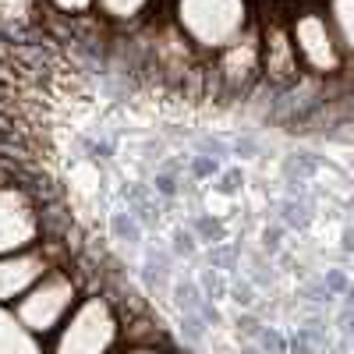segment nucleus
Returning <instances> with one entry per match:
<instances>
[{"instance_id": "ddd939ff", "label": "nucleus", "mask_w": 354, "mask_h": 354, "mask_svg": "<svg viewBox=\"0 0 354 354\" xmlns=\"http://www.w3.org/2000/svg\"><path fill=\"white\" fill-rule=\"evenodd\" d=\"M117 354H174L167 347H156V344H124Z\"/></svg>"}, {"instance_id": "f8f14e48", "label": "nucleus", "mask_w": 354, "mask_h": 354, "mask_svg": "<svg viewBox=\"0 0 354 354\" xmlns=\"http://www.w3.org/2000/svg\"><path fill=\"white\" fill-rule=\"evenodd\" d=\"M50 11L64 15V18H85L96 11V0H46Z\"/></svg>"}, {"instance_id": "423d86ee", "label": "nucleus", "mask_w": 354, "mask_h": 354, "mask_svg": "<svg viewBox=\"0 0 354 354\" xmlns=\"http://www.w3.org/2000/svg\"><path fill=\"white\" fill-rule=\"evenodd\" d=\"M43 241V205L18 181L0 185V259Z\"/></svg>"}, {"instance_id": "7ed1b4c3", "label": "nucleus", "mask_w": 354, "mask_h": 354, "mask_svg": "<svg viewBox=\"0 0 354 354\" xmlns=\"http://www.w3.org/2000/svg\"><path fill=\"white\" fill-rule=\"evenodd\" d=\"M85 298V287H82V277L75 273V266L64 262L57 266L53 273H46L32 290L25 294L18 305H11V319L21 333H28L32 340L46 344L57 330L64 326V319L75 312V305Z\"/></svg>"}, {"instance_id": "f03ea898", "label": "nucleus", "mask_w": 354, "mask_h": 354, "mask_svg": "<svg viewBox=\"0 0 354 354\" xmlns=\"http://www.w3.org/2000/svg\"><path fill=\"white\" fill-rule=\"evenodd\" d=\"M128 344V322L117 301L103 290H85V298L64 319L43 351L46 354H117Z\"/></svg>"}, {"instance_id": "4468645a", "label": "nucleus", "mask_w": 354, "mask_h": 354, "mask_svg": "<svg viewBox=\"0 0 354 354\" xmlns=\"http://www.w3.org/2000/svg\"><path fill=\"white\" fill-rule=\"evenodd\" d=\"M8 181H15V177L8 174V167H4V163H0V185H8Z\"/></svg>"}, {"instance_id": "20e7f679", "label": "nucleus", "mask_w": 354, "mask_h": 354, "mask_svg": "<svg viewBox=\"0 0 354 354\" xmlns=\"http://www.w3.org/2000/svg\"><path fill=\"white\" fill-rule=\"evenodd\" d=\"M287 28H290V43H294V53H298V64L308 78L326 82V78H340L351 68L322 0H298V4H290Z\"/></svg>"}, {"instance_id": "1a4fd4ad", "label": "nucleus", "mask_w": 354, "mask_h": 354, "mask_svg": "<svg viewBox=\"0 0 354 354\" xmlns=\"http://www.w3.org/2000/svg\"><path fill=\"white\" fill-rule=\"evenodd\" d=\"M153 8L156 0H96L93 15H100L106 25H117V28H135L153 15Z\"/></svg>"}, {"instance_id": "39448f33", "label": "nucleus", "mask_w": 354, "mask_h": 354, "mask_svg": "<svg viewBox=\"0 0 354 354\" xmlns=\"http://www.w3.org/2000/svg\"><path fill=\"white\" fill-rule=\"evenodd\" d=\"M64 262H71V252L64 248V241H53V238H43L39 245L25 252L4 255L0 259V308L18 305L46 273H53Z\"/></svg>"}, {"instance_id": "0eeeda50", "label": "nucleus", "mask_w": 354, "mask_h": 354, "mask_svg": "<svg viewBox=\"0 0 354 354\" xmlns=\"http://www.w3.org/2000/svg\"><path fill=\"white\" fill-rule=\"evenodd\" d=\"M259 53H262V78L270 85L287 88V85L305 78V71L298 64V53H294V43H290L287 8L259 11Z\"/></svg>"}, {"instance_id": "6e6552de", "label": "nucleus", "mask_w": 354, "mask_h": 354, "mask_svg": "<svg viewBox=\"0 0 354 354\" xmlns=\"http://www.w3.org/2000/svg\"><path fill=\"white\" fill-rule=\"evenodd\" d=\"M213 78L227 88V93H248V88L262 78V53H259V25L248 36H241L234 46H227L220 57L209 61Z\"/></svg>"}, {"instance_id": "9d476101", "label": "nucleus", "mask_w": 354, "mask_h": 354, "mask_svg": "<svg viewBox=\"0 0 354 354\" xmlns=\"http://www.w3.org/2000/svg\"><path fill=\"white\" fill-rule=\"evenodd\" d=\"M333 28H337V39L347 53V64H354V0H322Z\"/></svg>"}, {"instance_id": "f257e3e1", "label": "nucleus", "mask_w": 354, "mask_h": 354, "mask_svg": "<svg viewBox=\"0 0 354 354\" xmlns=\"http://www.w3.org/2000/svg\"><path fill=\"white\" fill-rule=\"evenodd\" d=\"M170 25L205 64L259 25L255 0H170Z\"/></svg>"}, {"instance_id": "9b49d317", "label": "nucleus", "mask_w": 354, "mask_h": 354, "mask_svg": "<svg viewBox=\"0 0 354 354\" xmlns=\"http://www.w3.org/2000/svg\"><path fill=\"white\" fill-rule=\"evenodd\" d=\"M36 15H39V0H0V28L11 36L36 25Z\"/></svg>"}]
</instances>
